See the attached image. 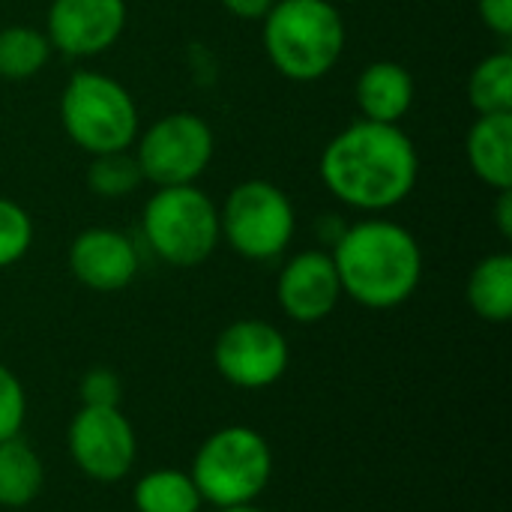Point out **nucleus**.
<instances>
[{
  "label": "nucleus",
  "instance_id": "nucleus-1",
  "mask_svg": "<svg viewBox=\"0 0 512 512\" xmlns=\"http://www.w3.org/2000/svg\"><path fill=\"white\" fill-rule=\"evenodd\" d=\"M420 156L399 123L354 120L321 153L330 195L363 213L399 207L417 186Z\"/></svg>",
  "mask_w": 512,
  "mask_h": 512
},
{
  "label": "nucleus",
  "instance_id": "nucleus-2",
  "mask_svg": "<svg viewBox=\"0 0 512 512\" xmlns=\"http://www.w3.org/2000/svg\"><path fill=\"white\" fill-rule=\"evenodd\" d=\"M342 297L372 312L399 309L423 282V249L417 237L390 219L348 225L333 243Z\"/></svg>",
  "mask_w": 512,
  "mask_h": 512
},
{
  "label": "nucleus",
  "instance_id": "nucleus-3",
  "mask_svg": "<svg viewBox=\"0 0 512 512\" xmlns=\"http://www.w3.org/2000/svg\"><path fill=\"white\" fill-rule=\"evenodd\" d=\"M261 21L264 51L291 81L324 78L345 51V18L330 0H276Z\"/></svg>",
  "mask_w": 512,
  "mask_h": 512
},
{
  "label": "nucleus",
  "instance_id": "nucleus-4",
  "mask_svg": "<svg viewBox=\"0 0 512 512\" xmlns=\"http://www.w3.org/2000/svg\"><path fill=\"white\" fill-rule=\"evenodd\" d=\"M273 447L252 426H222L201 441L189 477L210 507L255 504L273 483Z\"/></svg>",
  "mask_w": 512,
  "mask_h": 512
},
{
  "label": "nucleus",
  "instance_id": "nucleus-5",
  "mask_svg": "<svg viewBox=\"0 0 512 512\" xmlns=\"http://www.w3.org/2000/svg\"><path fill=\"white\" fill-rule=\"evenodd\" d=\"M141 231L153 255L171 267L204 264L219 240V210L195 186H159L141 213Z\"/></svg>",
  "mask_w": 512,
  "mask_h": 512
},
{
  "label": "nucleus",
  "instance_id": "nucleus-6",
  "mask_svg": "<svg viewBox=\"0 0 512 512\" xmlns=\"http://www.w3.org/2000/svg\"><path fill=\"white\" fill-rule=\"evenodd\" d=\"M60 120L72 144L90 156L129 150L138 135V105L102 72H75L60 96Z\"/></svg>",
  "mask_w": 512,
  "mask_h": 512
},
{
  "label": "nucleus",
  "instance_id": "nucleus-7",
  "mask_svg": "<svg viewBox=\"0 0 512 512\" xmlns=\"http://www.w3.org/2000/svg\"><path fill=\"white\" fill-rule=\"evenodd\" d=\"M297 216L291 198L270 180L237 183L219 210V231L246 261H273L294 240Z\"/></svg>",
  "mask_w": 512,
  "mask_h": 512
},
{
  "label": "nucleus",
  "instance_id": "nucleus-8",
  "mask_svg": "<svg viewBox=\"0 0 512 512\" xmlns=\"http://www.w3.org/2000/svg\"><path fill=\"white\" fill-rule=\"evenodd\" d=\"M141 177L159 186L195 183L213 159V129L201 114L174 111L159 117L135 150Z\"/></svg>",
  "mask_w": 512,
  "mask_h": 512
},
{
  "label": "nucleus",
  "instance_id": "nucleus-9",
  "mask_svg": "<svg viewBox=\"0 0 512 512\" xmlns=\"http://www.w3.org/2000/svg\"><path fill=\"white\" fill-rule=\"evenodd\" d=\"M213 366L225 384L255 393L285 378L291 366V348L285 333L270 321L240 318L216 336Z\"/></svg>",
  "mask_w": 512,
  "mask_h": 512
},
{
  "label": "nucleus",
  "instance_id": "nucleus-10",
  "mask_svg": "<svg viewBox=\"0 0 512 512\" xmlns=\"http://www.w3.org/2000/svg\"><path fill=\"white\" fill-rule=\"evenodd\" d=\"M66 450L72 465L93 483H120L138 459V435L120 408L81 405L66 429Z\"/></svg>",
  "mask_w": 512,
  "mask_h": 512
},
{
  "label": "nucleus",
  "instance_id": "nucleus-11",
  "mask_svg": "<svg viewBox=\"0 0 512 512\" xmlns=\"http://www.w3.org/2000/svg\"><path fill=\"white\" fill-rule=\"evenodd\" d=\"M126 27V0H51L45 36L66 57L108 51Z\"/></svg>",
  "mask_w": 512,
  "mask_h": 512
},
{
  "label": "nucleus",
  "instance_id": "nucleus-12",
  "mask_svg": "<svg viewBox=\"0 0 512 512\" xmlns=\"http://www.w3.org/2000/svg\"><path fill=\"white\" fill-rule=\"evenodd\" d=\"M276 300L294 324H318L330 318L342 300V282L333 255L306 249L288 258L276 282Z\"/></svg>",
  "mask_w": 512,
  "mask_h": 512
},
{
  "label": "nucleus",
  "instance_id": "nucleus-13",
  "mask_svg": "<svg viewBox=\"0 0 512 512\" xmlns=\"http://www.w3.org/2000/svg\"><path fill=\"white\" fill-rule=\"evenodd\" d=\"M135 243L114 228H87L69 246V270L75 282L96 294H114L135 282L138 276Z\"/></svg>",
  "mask_w": 512,
  "mask_h": 512
},
{
  "label": "nucleus",
  "instance_id": "nucleus-14",
  "mask_svg": "<svg viewBox=\"0 0 512 512\" xmlns=\"http://www.w3.org/2000/svg\"><path fill=\"white\" fill-rule=\"evenodd\" d=\"M354 96L363 120L399 123L414 105V78L402 63L378 60L360 72Z\"/></svg>",
  "mask_w": 512,
  "mask_h": 512
},
{
  "label": "nucleus",
  "instance_id": "nucleus-15",
  "mask_svg": "<svg viewBox=\"0 0 512 512\" xmlns=\"http://www.w3.org/2000/svg\"><path fill=\"white\" fill-rule=\"evenodd\" d=\"M471 171L492 189H512V114H480L465 141Z\"/></svg>",
  "mask_w": 512,
  "mask_h": 512
},
{
  "label": "nucleus",
  "instance_id": "nucleus-16",
  "mask_svg": "<svg viewBox=\"0 0 512 512\" xmlns=\"http://www.w3.org/2000/svg\"><path fill=\"white\" fill-rule=\"evenodd\" d=\"M45 486L42 456L21 435L0 441V507L24 510L30 507Z\"/></svg>",
  "mask_w": 512,
  "mask_h": 512
},
{
  "label": "nucleus",
  "instance_id": "nucleus-17",
  "mask_svg": "<svg viewBox=\"0 0 512 512\" xmlns=\"http://www.w3.org/2000/svg\"><path fill=\"white\" fill-rule=\"evenodd\" d=\"M468 303L477 318L507 324L512 318V255L498 252L477 261L468 276Z\"/></svg>",
  "mask_w": 512,
  "mask_h": 512
},
{
  "label": "nucleus",
  "instance_id": "nucleus-18",
  "mask_svg": "<svg viewBox=\"0 0 512 512\" xmlns=\"http://www.w3.org/2000/svg\"><path fill=\"white\" fill-rule=\"evenodd\" d=\"M132 504L138 512H201L204 501L189 477L177 468H153L132 486Z\"/></svg>",
  "mask_w": 512,
  "mask_h": 512
},
{
  "label": "nucleus",
  "instance_id": "nucleus-19",
  "mask_svg": "<svg viewBox=\"0 0 512 512\" xmlns=\"http://www.w3.org/2000/svg\"><path fill=\"white\" fill-rule=\"evenodd\" d=\"M51 57V42L45 33L9 24L0 30V78L3 81H27L42 72Z\"/></svg>",
  "mask_w": 512,
  "mask_h": 512
},
{
  "label": "nucleus",
  "instance_id": "nucleus-20",
  "mask_svg": "<svg viewBox=\"0 0 512 512\" xmlns=\"http://www.w3.org/2000/svg\"><path fill=\"white\" fill-rule=\"evenodd\" d=\"M468 99L477 114H512V54L483 57L468 78Z\"/></svg>",
  "mask_w": 512,
  "mask_h": 512
},
{
  "label": "nucleus",
  "instance_id": "nucleus-21",
  "mask_svg": "<svg viewBox=\"0 0 512 512\" xmlns=\"http://www.w3.org/2000/svg\"><path fill=\"white\" fill-rule=\"evenodd\" d=\"M141 183H144V177H141L138 159L129 150L93 156V162L87 168V186L99 198H123V195L135 192Z\"/></svg>",
  "mask_w": 512,
  "mask_h": 512
},
{
  "label": "nucleus",
  "instance_id": "nucleus-22",
  "mask_svg": "<svg viewBox=\"0 0 512 512\" xmlns=\"http://www.w3.org/2000/svg\"><path fill=\"white\" fill-rule=\"evenodd\" d=\"M33 246V219L9 198H0V270L18 264Z\"/></svg>",
  "mask_w": 512,
  "mask_h": 512
},
{
  "label": "nucleus",
  "instance_id": "nucleus-23",
  "mask_svg": "<svg viewBox=\"0 0 512 512\" xmlns=\"http://www.w3.org/2000/svg\"><path fill=\"white\" fill-rule=\"evenodd\" d=\"M27 420V393L21 378L0 363V441L21 435Z\"/></svg>",
  "mask_w": 512,
  "mask_h": 512
},
{
  "label": "nucleus",
  "instance_id": "nucleus-24",
  "mask_svg": "<svg viewBox=\"0 0 512 512\" xmlns=\"http://www.w3.org/2000/svg\"><path fill=\"white\" fill-rule=\"evenodd\" d=\"M78 399L87 408H120L123 402V381L108 366H93L78 381Z\"/></svg>",
  "mask_w": 512,
  "mask_h": 512
},
{
  "label": "nucleus",
  "instance_id": "nucleus-25",
  "mask_svg": "<svg viewBox=\"0 0 512 512\" xmlns=\"http://www.w3.org/2000/svg\"><path fill=\"white\" fill-rule=\"evenodd\" d=\"M477 12L492 33L512 36V0H477Z\"/></svg>",
  "mask_w": 512,
  "mask_h": 512
},
{
  "label": "nucleus",
  "instance_id": "nucleus-26",
  "mask_svg": "<svg viewBox=\"0 0 512 512\" xmlns=\"http://www.w3.org/2000/svg\"><path fill=\"white\" fill-rule=\"evenodd\" d=\"M234 18H243V21H261L267 12H270V6L276 3V0H219Z\"/></svg>",
  "mask_w": 512,
  "mask_h": 512
},
{
  "label": "nucleus",
  "instance_id": "nucleus-27",
  "mask_svg": "<svg viewBox=\"0 0 512 512\" xmlns=\"http://www.w3.org/2000/svg\"><path fill=\"white\" fill-rule=\"evenodd\" d=\"M495 222H498V231L501 237H512V189H501L498 195V207H495Z\"/></svg>",
  "mask_w": 512,
  "mask_h": 512
},
{
  "label": "nucleus",
  "instance_id": "nucleus-28",
  "mask_svg": "<svg viewBox=\"0 0 512 512\" xmlns=\"http://www.w3.org/2000/svg\"><path fill=\"white\" fill-rule=\"evenodd\" d=\"M213 512H267L258 504H234V507H213Z\"/></svg>",
  "mask_w": 512,
  "mask_h": 512
}]
</instances>
